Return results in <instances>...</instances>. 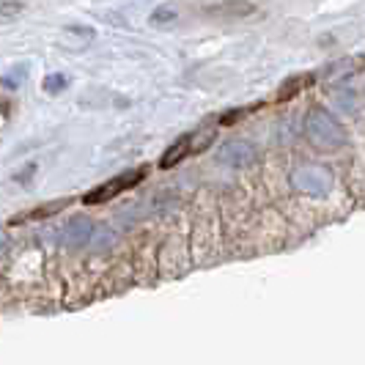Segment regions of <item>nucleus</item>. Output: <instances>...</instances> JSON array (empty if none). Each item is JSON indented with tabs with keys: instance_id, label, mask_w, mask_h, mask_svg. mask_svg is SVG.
<instances>
[{
	"instance_id": "obj_2",
	"label": "nucleus",
	"mask_w": 365,
	"mask_h": 365,
	"mask_svg": "<svg viewBox=\"0 0 365 365\" xmlns=\"http://www.w3.org/2000/svg\"><path fill=\"white\" fill-rule=\"evenodd\" d=\"M143 179H146V168H132V170H124V173H118L115 179H110V182L99 184V187L91 190V192H86L83 203H88V206L108 203V201H113L115 195H121V192H127V190H132V187H138Z\"/></svg>"
},
{
	"instance_id": "obj_3",
	"label": "nucleus",
	"mask_w": 365,
	"mask_h": 365,
	"mask_svg": "<svg viewBox=\"0 0 365 365\" xmlns=\"http://www.w3.org/2000/svg\"><path fill=\"white\" fill-rule=\"evenodd\" d=\"M294 187L299 192H308V195H324L329 187H332V173L322 165H305L299 170H294L292 176Z\"/></svg>"
},
{
	"instance_id": "obj_6",
	"label": "nucleus",
	"mask_w": 365,
	"mask_h": 365,
	"mask_svg": "<svg viewBox=\"0 0 365 365\" xmlns=\"http://www.w3.org/2000/svg\"><path fill=\"white\" fill-rule=\"evenodd\" d=\"M256 11V6L253 3H247V0H228V3H217V6H212V9H206V14L209 17H247V14H253Z\"/></svg>"
},
{
	"instance_id": "obj_8",
	"label": "nucleus",
	"mask_w": 365,
	"mask_h": 365,
	"mask_svg": "<svg viewBox=\"0 0 365 365\" xmlns=\"http://www.w3.org/2000/svg\"><path fill=\"white\" fill-rule=\"evenodd\" d=\"M66 203H69V201H53V203H47V206H38L36 212H25V215H17V217H14V222H25V220L50 217V215H55V212H61V209H63Z\"/></svg>"
},
{
	"instance_id": "obj_7",
	"label": "nucleus",
	"mask_w": 365,
	"mask_h": 365,
	"mask_svg": "<svg viewBox=\"0 0 365 365\" xmlns=\"http://www.w3.org/2000/svg\"><path fill=\"white\" fill-rule=\"evenodd\" d=\"M311 80L313 77H308V74H305V77H292V80H286V83L280 86V91H277V99H280V102H286V99L297 96L305 86H311Z\"/></svg>"
},
{
	"instance_id": "obj_10",
	"label": "nucleus",
	"mask_w": 365,
	"mask_h": 365,
	"mask_svg": "<svg viewBox=\"0 0 365 365\" xmlns=\"http://www.w3.org/2000/svg\"><path fill=\"white\" fill-rule=\"evenodd\" d=\"M66 88V77L63 74H50L47 80H44V91L47 93H61Z\"/></svg>"
},
{
	"instance_id": "obj_1",
	"label": "nucleus",
	"mask_w": 365,
	"mask_h": 365,
	"mask_svg": "<svg viewBox=\"0 0 365 365\" xmlns=\"http://www.w3.org/2000/svg\"><path fill=\"white\" fill-rule=\"evenodd\" d=\"M305 135L313 146L319 148H338L346 140V132L338 124L335 115H329L327 110L313 108L305 118Z\"/></svg>"
},
{
	"instance_id": "obj_9",
	"label": "nucleus",
	"mask_w": 365,
	"mask_h": 365,
	"mask_svg": "<svg viewBox=\"0 0 365 365\" xmlns=\"http://www.w3.org/2000/svg\"><path fill=\"white\" fill-rule=\"evenodd\" d=\"M25 0H0V17H17L25 11Z\"/></svg>"
},
{
	"instance_id": "obj_4",
	"label": "nucleus",
	"mask_w": 365,
	"mask_h": 365,
	"mask_svg": "<svg viewBox=\"0 0 365 365\" xmlns=\"http://www.w3.org/2000/svg\"><path fill=\"white\" fill-rule=\"evenodd\" d=\"M212 138H215V132L209 129V132H198V135H184L179 138L173 146L168 148L163 154V160H160V168H173V165H179L182 160H187L192 151H201L212 143Z\"/></svg>"
},
{
	"instance_id": "obj_5",
	"label": "nucleus",
	"mask_w": 365,
	"mask_h": 365,
	"mask_svg": "<svg viewBox=\"0 0 365 365\" xmlns=\"http://www.w3.org/2000/svg\"><path fill=\"white\" fill-rule=\"evenodd\" d=\"M220 160L225 165H234V168H245L256 160V148L250 146L247 140H228L225 146L220 148Z\"/></svg>"
},
{
	"instance_id": "obj_11",
	"label": "nucleus",
	"mask_w": 365,
	"mask_h": 365,
	"mask_svg": "<svg viewBox=\"0 0 365 365\" xmlns=\"http://www.w3.org/2000/svg\"><path fill=\"white\" fill-rule=\"evenodd\" d=\"M173 19H176V11H173V9H157V11L151 14V22H154V25H157V22L165 25V22H173Z\"/></svg>"
}]
</instances>
